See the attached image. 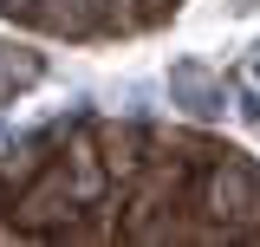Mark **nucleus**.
Wrapping results in <instances>:
<instances>
[{
    "instance_id": "obj_1",
    "label": "nucleus",
    "mask_w": 260,
    "mask_h": 247,
    "mask_svg": "<svg viewBox=\"0 0 260 247\" xmlns=\"http://www.w3.org/2000/svg\"><path fill=\"white\" fill-rule=\"evenodd\" d=\"M202 202H208L215 221L260 215V169H254V163H215L208 182H202Z\"/></svg>"
},
{
    "instance_id": "obj_2",
    "label": "nucleus",
    "mask_w": 260,
    "mask_h": 247,
    "mask_svg": "<svg viewBox=\"0 0 260 247\" xmlns=\"http://www.w3.org/2000/svg\"><path fill=\"white\" fill-rule=\"evenodd\" d=\"M169 98H176L189 117H202V123H215V117L228 111L221 78H215L208 65H195V59H176V65H169Z\"/></svg>"
},
{
    "instance_id": "obj_3",
    "label": "nucleus",
    "mask_w": 260,
    "mask_h": 247,
    "mask_svg": "<svg viewBox=\"0 0 260 247\" xmlns=\"http://www.w3.org/2000/svg\"><path fill=\"white\" fill-rule=\"evenodd\" d=\"M72 202H78V195L65 189V176H46V182L26 195L20 221H26V228H52V221H65V215H72Z\"/></svg>"
},
{
    "instance_id": "obj_4",
    "label": "nucleus",
    "mask_w": 260,
    "mask_h": 247,
    "mask_svg": "<svg viewBox=\"0 0 260 247\" xmlns=\"http://www.w3.org/2000/svg\"><path fill=\"white\" fill-rule=\"evenodd\" d=\"M72 195H78V202H85V208H91L98 195H104V169H98V156L85 150V143H78V150H72Z\"/></svg>"
},
{
    "instance_id": "obj_5",
    "label": "nucleus",
    "mask_w": 260,
    "mask_h": 247,
    "mask_svg": "<svg viewBox=\"0 0 260 247\" xmlns=\"http://www.w3.org/2000/svg\"><path fill=\"white\" fill-rule=\"evenodd\" d=\"M46 20L65 33H85V26H98V0H46Z\"/></svg>"
},
{
    "instance_id": "obj_6",
    "label": "nucleus",
    "mask_w": 260,
    "mask_h": 247,
    "mask_svg": "<svg viewBox=\"0 0 260 247\" xmlns=\"http://www.w3.org/2000/svg\"><path fill=\"white\" fill-rule=\"evenodd\" d=\"M241 91L254 98V111H260V46L247 52V65H241Z\"/></svg>"
}]
</instances>
